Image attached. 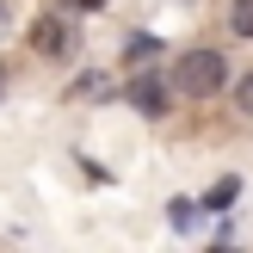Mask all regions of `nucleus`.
Segmentation results:
<instances>
[{"instance_id":"7","label":"nucleus","mask_w":253,"mask_h":253,"mask_svg":"<svg viewBox=\"0 0 253 253\" xmlns=\"http://www.w3.org/2000/svg\"><path fill=\"white\" fill-rule=\"evenodd\" d=\"M0 19H6V0H0Z\"/></svg>"},{"instance_id":"6","label":"nucleus","mask_w":253,"mask_h":253,"mask_svg":"<svg viewBox=\"0 0 253 253\" xmlns=\"http://www.w3.org/2000/svg\"><path fill=\"white\" fill-rule=\"evenodd\" d=\"M62 6H74V12H99L105 0H62Z\"/></svg>"},{"instance_id":"1","label":"nucleus","mask_w":253,"mask_h":253,"mask_svg":"<svg viewBox=\"0 0 253 253\" xmlns=\"http://www.w3.org/2000/svg\"><path fill=\"white\" fill-rule=\"evenodd\" d=\"M229 56L222 49H210V43H198V49H179L173 56V68H167V81H173V93L179 99H216L222 86H229Z\"/></svg>"},{"instance_id":"5","label":"nucleus","mask_w":253,"mask_h":253,"mask_svg":"<svg viewBox=\"0 0 253 253\" xmlns=\"http://www.w3.org/2000/svg\"><path fill=\"white\" fill-rule=\"evenodd\" d=\"M235 111H241V118H253V68L235 81Z\"/></svg>"},{"instance_id":"3","label":"nucleus","mask_w":253,"mask_h":253,"mask_svg":"<svg viewBox=\"0 0 253 253\" xmlns=\"http://www.w3.org/2000/svg\"><path fill=\"white\" fill-rule=\"evenodd\" d=\"M31 49H37V56H68V49H74V25L56 19V12L31 19Z\"/></svg>"},{"instance_id":"4","label":"nucleus","mask_w":253,"mask_h":253,"mask_svg":"<svg viewBox=\"0 0 253 253\" xmlns=\"http://www.w3.org/2000/svg\"><path fill=\"white\" fill-rule=\"evenodd\" d=\"M229 25L235 37H253V0H229Z\"/></svg>"},{"instance_id":"2","label":"nucleus","mask_w":253,"mask_h":253,"mask_svg":"<svg viewBox=\"0 0 253 253\" xmlns=\"http://www.w3.org/2000/svg\"><path fill=\"white\" fill-rule=\"evenodd\" d=\"M124 99H130L142 118H167V105H173V81H167V74H130V81H124Z\"/></svg>"}]
</instances>
